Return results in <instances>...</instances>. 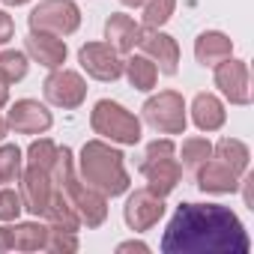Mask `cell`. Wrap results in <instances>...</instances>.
Returning a JSON list of instances; mask_svg holds the SVG:
<instances>
[{"mask_svg": "<svg viewBox=\"0 0 254 254\" xmlns=\"http://www.w3.org/2000/svg\"><path fill=\"white\" fill-rule=\"evenodd\" d=\"M224 105L212 96V93H197L191 102V120L200 132H215L224 126Z\"/></svg>", "mask_w": 254, "mask_h": 254, "instance_id": "d6986e66", "label": "cell"}, {"mask_svg": "<svg viewBox=\"0 0 254 254\" xmlns=\"http://www.w3.org/2000/svg\"><path fill=\"white\" fill-rule=\"evenodd\" d=\"M3 3H9V6H21V3H27V0H3Z\"/></svg>", "mask_w": 254, "mask_h": 254, "instance_id": "e575fe53", "label": "cell"}, {"mask_svg": "<svg viewBox=\"0 0 254 254\" xmlns=\"http://www.w3.org/2000/svg\"><path fill=\"white\" fill-rule=\"evenodd\" d=\"M24 51L45 69H60L66 63V42H63V36H54V33L30 30V36L24 39Z\"/></svg>", "mask_w": 254, "mask_h": 254, "instance_id": "2e32d148", "label": "cell"}, {"mask_svg": "<svg viewBox=\"0 0 254 254\" xmlns=\"http://www.w3.org/2000/svg\"><path fill=\"white\" fill-rule=\"evenodd\" d=\"M6 129H9V126H6V120H0V141H3V135H6Z\"/></svg>", "mask_w": 254, "mask_h": 254, "instance_id": "836d02e7", "label": "cell"}, {"mask_svg": "<svg viewBox=\"0 0 254 254\" xmlns=\"http://www.w3.org/2000/svg\"><path fill=\"white\" fill-rule=\"evenodd\" d=\"M51 177H54L57 189L66 194V200L72 203V209L78 212L81 224H87V227L105 224V218H108V197L81 180V174L75 171V162H72V150L69 147H60L57 150V162H54Z\"/></svg>", "mask_w": 254, "mask_h": 254, "instance_id": "3957f363", "label": "cell"}, {"mask_svg": "<svg viewBox=\"0 0 254 254\" xmlns=\"http://www.w3.org/2000/svg\"><path fill=\"white\" fill-rule=\"evenodd\" d=\"M78 174L87 186L102 191L105 197H117L129 191V174L123 165V153L105 141H87L78 159Z\"/></svg>", "mask_w": 254, "mask_h": 254, "instance_id": "277c9868", "label": "cell"}, {"mask_svg": "<svg viewBox=\"0 0 254 254\" xmlns=\"http://www.w3.org/2000/svg\"><path fill=\"white\" fill-rule=\"evenodd\" d=\"M12 33H15V24H12V18H9L3 9H0V45H3V42H9V39H12Z\"/></svg>", "mask_w": 254, "mask_h": 254, "instance_id": "f1b7e54d", "label": "cell"}, {"mask_svg": "<svg viewBox=\"0 0 254 254\" xmlns=\"http://www.w3.org/2000/svg\"><path fill=\"white\" fill-rule=\"evenodd\" d=\"M165 254H248L251 239L221 203H180L162 236Z\"/></svg>", "mask_w": 254, "mask_h": 254, "instance_id": "6da1fadb", "label": "cell"}, {"mask_svg": "<svg viewBox=\"0 0 254 254\" xmlns=\"http://www.w3.org/2000/svg\"><path fill=\"white\" fill-rule=\"evenodd\" d=\"M90 126H93L96 135H102V138H108L114 144L135 147L141 141V120L132 111H126L123 105L111 102V99L96 102V108L90 114Z\"/></svg>", "mask_w": 254, "mask_h": 254, "instance_id": "8992f818", "label": "cell"}, {"mask_svg": "<svg viewBox=\"0 0 254 254\" xmlns=\"http://www.w3.org/2000/svg\"><path fill=\"white\" fill-rule=\"evenodd\" d=\"M51 111L45 105H39L36 99H18L9 111H6V126L21 135H42L51 129Z\"/></svg>", "mask_w": 254, "mask_h": 254, "instance_id": "5bb4252c", "label": "cell"}, {"mask_svg": "<svg viewBox=\"0 0 254 254\" xmlns=\"http://www.w3.org/2000/svg\"><path fill=\"white\" fill-rule=\"evenodd\" d=\"M141 111H144L147 126H150V129H156L159 135H183L186 132V123H189L186 102L174 90H162L159 96L147 99Z\"/></svg>", "mask_w": 254, "mask_h": 254, "instance_id": "52a82bcc", "label": "cell"}, {"mask_svg": "<svg viewBox=\"0 0 254 254\" xmlns=\"http://www.w3.org/2000/svg\"><path fill=\"white\" fill-rule=\"evenodd\" d=\"M141 174L147 177V189L159 197H168L180 180H183V165L177 162V147L171 138H162V141H153L144 153V162H141Z\"/></svg>", "mask_w": 254, "mask_h": 254, "instance_id": "5b68a950", "label": "cell"}, {"mask_svg": "<svg viewBox=\"0 0 254 254\" xmlns=\"http://www.w3.org/2000/svg\"><path fill=\"white\" fill-rule=\"evenodd\" d=\"M174 9H177V0H147L144 15H141V27L144 30H159L162 24L171 21Z\"/></svg>", "mask_w": 254, "mask_h": 254, "instance_id": "7402d4cb", "label": "cell"}, {"mask_svg": "<svg viewBox=\"0 0 254 254\" xmlns=\"http://www.w3.org/2000/svg\"><path fill=\"white\" fill-rule=\"evenodd\" d=\"M120 254H126V251H141V254H147L150 251V245H144V242H120V248H117Z\"/></svg>", "mask_w": 254, "mask_h": 254, "instance_id": "f546056e", "label": "cell"}, {"mask_svg": "<svg viewBox=\"0 0 254 254\" xmlns=\"http://www.w3.org/2000/svg\"><path fill=\"white\" fill-rule=\"evenodd\" d=\"M6 102H9V87H6L3 81H0V108H3Z\"/></svg>", "mask_w": 254, "mask_h": 254, "instance_id": "1f68e13d", "label": "cell"}, {"mask_svg": "<svg viewBox=\"0 0 254 254\" xmlns=\"http://www.w3.org/2000/svg\"><path fill=\"white\" fill-rule=\"evenodd\" d=\"M230 54H233V42L218 30H206L194 39V57L200 66H218Z\"/></svg>", "mask_w": 254, "mask_h": 254, "instance_id": "ac0fdd59", "label": "cell"}, {"mask_svg": "<svg viewBox=\"0 0 254 254\" xmlns=\"http://www.w3.org/2000/svg\"><path fill=\"white\" fill-rule=\"evenodd\" d=\"M120 3H123V6H144L147 0H120Z\"/></svg>", "mask_w": 254, "mask_h": 254, "instance_id": "d6a6232c", "label": "cell"}, {"mask_svg": "<svg viewBox=\"0 0 254 254\" xmlns=\"http://www.w3.org/2000/svg\"><path fill=\"white\" fill-rule=\"evenodd\" d=\"M21 209H24L21 191H15V189H0V221H18Z\"/></svg>", "mask_w": 254, "mask_h": 254, "instance_id": "4316f807", "label": "cell"}, {"mask_svg": "<svg viewBox=\"0 0 254 254\" xmlns=\"http://www.w3.org/2000/svg\"><path fill=\"white\" fill-rule=\"evenodd\" d=\"M12 239H9V227H0V251H9Z\"/></svg>", "mask_w": 254, "mask_h": 254, "instance_id": "4dcf8cb0", "label": "cell"}, {"mask_svg": "<svg viewBox=\"0 0 254 254\" xmlns=\"http://www.w3.org/2000/svg\"><path fill=\"white\" fill-rule=\"evenodd\" d=\"M57 191V183L51 177L48 168H39V165H27V171L21 174V200H24V209L36 218L45 215L51 197Z\"/></svg>", "mask_w": 254, "mask_h": 254, "instance_id": "30bf717a", "label": "cell"}, {"mask_svg": "<svg viewBox=\"0 0 254 254\" xmlns=\"http://www.w3.org/2000/svg\"><path fill=\"white\" fill-rule=\"evenodd\" d=\"M180 156H183V168L194 174V171H197L209 156H212V144H209L206 138H186V141H183Z\"/></svg>", "mask_w": 254, "mask_h": 254, "instance_id": "603a6c76", "label": "cell"}, {"mask_svg": "<svg viewBox=\"0 0 254 254\" xmlns=\"http://www.w3.org/2000/svg\"><path fill=\"white\" fill-rule=\"evenodd\" d=\"M123 72H126V78H129V84L135 90H144V93L153 90L156 78H159V69L147 54H132L129 60H123Z\"/></svg>", "mask_w": 254, "mask_h": 254, "instance_id": "ffe728a7", "label": "cell"}, {"mask_svg": "<svg viewBox=\"0 0 254 254\" xmlns=\"http://www.w3.org/2000/svg\"><path fill=\"white\" fill-rule=\"evenodd\" d=\"M9 239L15 251H45V239H48V224L39 221H24L9 227Z\"/></svg>", "mask_w": 254, "mask_h": 254, "instance_id": "44dd1931", "label": "cell"}, {"mask_svg": "<svg viewBox=\"0 0 254 254\" xmlns=\"http://www.w3.org/2000/svg\"><path fill=\"white\" fill-rule=\"evenodd\" d=\"M248 147L236 138H221L212 147V156L194 171L197 189L209 194H230L239 189V180L248 171Z\"/></svg>", "mask_w": 254, "mask_h": 254, "instance_id": "7a4b0ae2", "label": "cell"}, {"mask_svg": "<svg viewBox=\"0 0 254 254\" xmlns=\"http://www.w3.org/2000/svg\"><path fill=\"white\" fill-rule=\"evenodd\" d=\"M27 21H30V30H36V33L69 36L81 27V9L72 0H42L27 15Z\"/></svg>", "mask_w": 254, "mask_h": 254, "instance_id": "ba28073f", "label": "cell"}, {"mask_svg": "<svg viewBox=\"0 0 254 254\" xmlns=\"http://www.w3.org/2000/svg\"><path fill=\"white\" fill-rule=\"evenodd\" d=\"M42 93H45V99L51 105H57L63 111H75L87 99V84H84V78L78 72L60 66V69H51V75L42 84Z\"/></svg>", "mask_w": 254, "mask_h": 254, "instance_id": "9c48e42d", "label": "cell"}, {"mask_svg": "<svg viewBox=\"0 0 254 254\" xmlns=\"http://www.w3.org/2000/svg\"><path fill=\"white\" fill-rule=\"evenodd\" d=\"M45 251H78V236L63 227H48Z\"/></svg>", "mask_w": 254, "mask_h": 254, "instance_id": "83f0119b", "label": "cell"}, {"mask_svg": "<svg viewBox=\"0 0 254 254\" xmlns=\"http://www.w3.org/2000/svg\"><path fill=\"white\" fill-rule=\"evenodd\" d=\"M138 45L144 48V54L156 63V69L162 75H177V69H180V45H177L174 36L159 33V30H144Z\"/></svg>", "mask_w": 254, "mask_h": 254, "instance_id": "9a60e30c", "label": "cell"}, {"mask_svg": "<svg viewBox=\"0 0 254 254\" xmlns=\"http://www.w3.org/2000/svg\"><path fill=\"white\" fill-rule=\"evenodd\" d=\"M27 75V54L24 51H3L0 54V81L6 87Z\"/></svg>", "mask_w": 254, "mask_h": 254, "instance_id": "cb8c5ba5", "label": "cell"}, {"mask_svg": "<svg viewBox=\"0 0 254 254\" xmlns=\"http://www.w3.org/2000/svg\"><path fill=\"white\" fill-rule=\"evenodd\" d=\"M78 60H81L84 72L90 78H96V81H117L123 75V57L108 42H87V45H81Z\"/></svg>", "mask_w": 254, "mask_h": 254, "instance_id": "8fae6325", "label": "cell"}, {"mask_svg": "<svg viewBox=\"0 0 254 254\" xmlns=\"http://www.w3.org/2000/svg\"><path fill=\"white\" fill-rule=\"evenodd\" d=\"M144 36V27L135 24V18L129 15H123V12H114L108 21H105V39L111 48H117L120 54H132L135 45L141 42Z\"/></svg>", "mask_w": 254, "mask_h": 254, "instance_id": "e0dca14e", "label": "cell"}, {"mask_svg": "<svg viewBox=\"0 0 254 254\" xmlns=\"http://www.w3.org/2000/svg\"><path fill=\"white\" fill-rule=\"evenodd\" d=\"M57 144L48 141V138H39L27 147V165H39V168H48L54 171V162H57Z\"/></svg>", "mask_w": 254, "mask_h": 254, "instance_id": "484cf974", "label": "cell"}, {"mask_svg": "<svg viewBox=\"0 0 254 254\" xmlns=\"http://www.w3.org/2000/svg\"><path fill=\"white\" fill-rule=\"evenodd\" d=\"M215 87L224 93L230 105H248L251 102V75L245 60H221L215 66Z\"/></svg>", "mask_w": 254, "mask_h": 254, "instance_id": "4fadbf2b", "label": "cell"}, {"mask_svg": "<svg viewBox=\"0 0 254 254\" xmlns=\"http://www.w3.org/2000/svg\"><path fill=\"white\" fill-rule=\"evenodd\" d=\"M21 150L15 144H3L0 147V186L21 180Z\"/></svg>", "mask_w": 254, "mask_h": 254, "instance_id": "d4e9b609", "label": "cell"}, {"mask_svg": "<svg viewBox=\"0 0 254 254\" xmlns=\"http://www.w3.org/2000/svg\"><path fill=\"white\" fill-rule=\"evenodd\" d=\"M162 215H165V197L153 194L150 189L132 191L129 200H126V206H123V218H126V224H129L135 233L150 230L153 224H159Z\"/></svg>", "mask_w": 254, "mask_h": 254, "instance_id": "7c38bea8", "label": "cell"}]
</instances>
